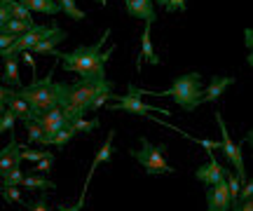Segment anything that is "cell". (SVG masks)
Listing matches in <instances>:
<instances>
[{
  "instance_id": "d4e9b609",
  "label": "cell",
  "mask_w": 253,
  "mask_h": 211,
  "mask_svg": "<svg viewBox=\"0 0 253 211\" xmlns=\"http://www.w3.org/2000/svg\"><path fill=\"white\" fill-rule=\"evenodd\" d=\"M110 99H115L113 89H101V92H96L94 96H91V101H89V106H87V110H89V113H94V110H99L101 106H103L106 101H110Z\"/></svg>"
},
{
  "instance_id": "d6986e66",
  "label": "cell",
  "mask_w": 253,
  "mask_h": 211,
  "mask_svg": "<svg viewBox=\"0 0 253 211\" xmlns=\"http://www.w3.org/2000/svg\"><path fill=\"white\" fill-rule=\"evenodd\" d=\"M19 188H26V190H54L56 185L49 181V178H45V176L40 174H31V176H24L21 178V185Z\"/></svg>"
},
{
  "instance_id": "4fadbf2b",
  "label": "cell",
  "mask_w": 253,
  "mask_h": 211,
  "mask_svg": "<svg viewBox=\"0 0 253 211\" xmlns=\"http://www.w3.org/2000/svg\"><path fill=\"white\" fill-rule=\"evenodd\" d=\"M230 84H235V78H230V75H213L209 80V87L202 92V103H211L216 99H220V94H225V89Z\"/></svg>"
},
{
  "instance_id": "2e32d148",
  "label": "cell",
  "mask_w": 253,
  "mask_h": 211,
  "mask_svg": "<svg viewBox=\"0 0 253 211\" xmlns=\"http://www.w3.org/2000/svg\"><path fill=\"white\" fill-rule=\"evenodd\" d=\"M2 84H14V87H21L17 56H2Z\"/></svg>"
},
{
  "instance_id": "f1b7e54d",
  "label": "cell",
  "mask_w": 253,
  "mask_h": 211,
  "mask_svg": "<svg viewBox=\"0 0 253 211\" xmlns=\"http://www.w3.org/2000/svg\"><path fill=\"white\" fill-rule=\"evenodd\" d=\"M0 195H2V197H5V202L7 204H24V200H21V190H19L17 185H14V188H2V190H0Z\"/></svg>"
},
{
  "instance_id": "e0dca14e",
  "label": "cell",
  "mask_w": 253,
  "mask_h": 211,
  "mask_svg": "<svg viewBox=\"0 0 253 211\" xmlns=\"http://www.w3.org/2000/svg\"><path fill=\"white\" fill-rule=\"evenodd\" d=\"M19 2L26 5L31 12H40V14H49V17H54V14L61 12L56 0H19Z\"/></svg>"
},
{
  "instance_id": "5bb4252c",
  "label": "cell",
  "mask_w": 253,
  "mask_h": 211,
  "mask_svg": "<svg viewBox=\"0 0 253 211\" xmlns=\"http://www.w3.org/2000/svg\"><path fill=\"white\" fill-rule=\"evenodd\" d=\"M66 38H68L66 36V31L59 28L56 24H52V26H49V33H47V36L42 38V40H40L31 52H36V54H52V52H54V47L59 45V42H63Z\"/></svg>"
},
{
  "instance_id": "f35d334b",
  "label": "cell",
  "mask_w": 253,
  "mask_h": 211,
  "mask_svg": "<svg viewBox=\"0 0 253 211\" xmlns=\"http://www.w3.org/2000/svg\"><path fill=\"white\" fill-rule=\"evenodd\" d=\"M80 209H82V207L78 202L73 204V207H66V204H59V207H56V211H80Z\"/></svg>"
},
{
  "instance_id": "603a6c76",
  "label": "cell",
  "mask_w": 253,
  "mask_h": 211,
  "mask_svg": "<svg viewBox=\"0 0 253 211\" xmlns=\"http://www.w3.org/2000/svg\"><path fill=\"white\" fill-rule=\"evenodd\" d=\"M9 12H12V19H21V21H33V12L26 7V5H21L19 0H9Z\"/></svg>"
},
{
  "instance_id": "52a82bcc",
  "label": "cell",
  "mask_w": 253,
  "mask_h": 211,
  "mask_svg": "<svg viewBox=\"0 0 253 211\" xmlns=\"http://www.w3.org/2000/svg\"><path fill=\"white\" fill-rule=\"evenodd\" d=\"M42 127V131H45V136H42V141H40V146H49V136H54L59 129L66 127V118H63L61 108H52V110H45V113H40V115H36L33 118Z\"/></svg>"
},
{
  "instance_id": "83f0119b",
  "label": "cell",
  "mask_w": 253,
  "mask_h": 211,
  "mask_svg": "<svg viewBox=\"0 0 253 211\" xmlns=\"http://www.w3.org/2000/svg\"><path fill=\"white\" fill-rule=\"evenodd\" d=\"M14 122H17L14 113L5 108L0 113V134H2V131H12V129H14Z\"/></svg>"
},
{
  "instance_id": "1f68e13d",
  "label": "cell",
  "mask_w": 253,
  "mask_h": 211,
  "mask_svg": "<svg viewBox=\"0 0 253 211\" xmlns=\"http://www.w3.org/2000/svg\"><path fill=\"white\" fill-rule=\"evenodd\" d=\"M49 155V150H24L21 148V160H31V162H40L42 157Z\"/></svg>"
},
{
  "instance_id": "8d00e7d4",
  "label": "cell",
  "mask_w": 253,
  "mask_h": 211,
  "mask_svg": "<svg viewBox=\"0 0 253 211\" xmlns=\"http://www.w3.org/2000/svg\"><path fill=\"white\" fill-rule=\"evenodd\" d=\"M230 211H253V200H246V202L235 204V207H230Z\"/></svg>"
},
{
  "instance_id": "5b68a950",
  "label": "cell",
  "mask_w": 253,
  "mask_h": 211,
  "mask_svg": "<svg viewBox=\"0 0 253 211\" xmlns=\"http://www.w3.org/2000/svg\"><path fill=\"white\" fill-rule=\"evenodd\" d=\"M129 94H115V106H108L110 113H131V115H150V113H164V118L167 115H171V110L167 108H157V106H150V103H145L141 99V94H138V87L136 84H129L126 87Z\"/></svg>"
},
{
  "instance_id": "484cf974",
  "label": "cell",
  "mask_w": 253,
  "mask_h": 211,
  "mask_svg": "<svg viewBox=\"0 0 253 211\" xmlns=\"http://www.w3.org/2000/svg\"><path fill=\"white\" fill-rule=\"evenodd\" d=\"M24 125H26V131H28V141H31V143H38V146H40V141H42V136H45L42 127L38 125L36 120H26Z\"/></svg>"
},
{
  "instance_id": "4316f807",
  "label": "cell",
  "mask_w": 253,
  "mask_h": 211,
  "mask_svg": "<svg viewBox=\"0 0 253 211\" xmlns=\"http://www.w3.org/2000/svg\"><path fill=\"white\" fill-rule=\"evenodd\" d=\"M73 138V134L68 131V129L63 127V129H59L54 136H49V146H54V148H66V143Z\"/></svg>"
},
{
  "instance_id": "74e56055",
  "label": "cell",
  "mask_w": 253,
  "mask_h": 211,
  "mask_svg": "<svg viewBox=\"0 0 253 211\" xmlns=\"http://www.w3.org/2000/svg\"><path fill=\"white\" fill-rule=\"evenodd\" d=\"M7 19H12V12H9V5H0V24H5Z\"/></svg>"
},
{
  "instance_id": "9c48e42d",
  "label": "cell",
  "mask_w": 253,
  "mask_h": 211,
  "mask_svg": "<svg viewBox=\"0 0 253 211\" xmlns=\"http://www.w3.org/2000/svg\"><path fill=\"white\" fill-rule=\"evenodd\" d=\"M232 202H230V195H227V185L225 178L216 185H209L207 188V211H230Z\"/></svg>"
},
{
  "instance_id": "d590c367",
  "label": "cell",
  "mask_w": 253,
  "mask_h": 211,
  "mask_svg": "<svg viewBox=\"0 0 253 211\" xmlns=\"http://www.w3.org/2000/svg\"><path fill=\"white\" fill-rule=\"evenodd\" d=\"M9 92H12V87H7V84H0V113L5 110V99L9 96Z\"/></svg>"
},
{
  "instance_id": "8fae6325",
  "label": "cell",
  "mask_w": 253,
  "mask_h": 211,
  "mask_svg": "<svg viewBox=\"0 0 253 211\" xmlns=\"http://www.w3.org/2000/svg\"><path fill=\"white\" fill-rule=\"evenodd\" d=\"M21 148L24 146H19V141L12 136L5 150H0V176L7 174L14 167H21Z\"/></svg>"
},
{
  "instance_id": "836d02e7",
  "label": "cell",
  "mask_w": 253,
  "mask_h": 211,
  "mask_svg": "<svg viewBox=\"0 0 253 211\" xmlns=\"http://www.w3.org/2000/svg\"><path fill=\"white\" fill-rule=\"evenodd\" d=\"M26 209L28 211H47V195H42L38 202H33V204H26Z\"/></svg>"
},
{
  "instance_id": "9a60e30c",
  "label": "cell",
  "mask_w": 253,
  "mask_h": 211,
  "mask_svg": "<svg viewBox=\"0 0 253 211\" xmlns=\"http://www.w3.org/2000/svg\"><path fill=\"white\" fill-rule=\"evenodd\" d=\"M5 108L12 110L17 120H24V122H26V120H33V115H31V108H28V103L24 101V99H21V96H19L14 89H12V92H9V96L5 99Z\"/></svg>"
},
{
  "instance_id": "b9f144b4",
  "label": "cell",
  "mask_w": 253,
  "mask_h": 211,
  "mask_svg": "<svg viewBox=\"0 0 253 211\" xmlns=\"http://www.w3.org/2000/svg\"><path fill=\"white\" fill-rule=\"evenodd\" d=\"M5 2H9V0H0V5H5Z\"/></svg>"
},
{
  "instance_id": "f546056e",
  "label": "cell",
  "mask_w": 253,
  "mask_h": 211,
  "mask_svg": "<svg viewBox=\"0 0 253 211\" xmlns=\"http://www.w3.org/2000/svg\"><path fill=\"white\" fill-rule=\"evenodd\" d=\"M253 197V183L246 178L244 183H242V188H239V195H237V204L239 202H246V200H251Z\"/></svg>"
},
{
  "instance_id": "7a4b0ae2",
  "label": "cell",
  "mask_w": 253,
  "mask_h": 211,
  "mask_svg": "<svg viewBox=\"0 0 253 211\" xmlns=\"http://www.w3.org/2000/svg\"><path fill=\"white\" fill-rule=\"evenodd\" d=\"M52 73H54V71H49V75L42 78V80H33L28 87H19L17 89L19 96L28 103L33 118L40 115V113H45V110L63 108L66 101H68V84L54 83V80H52Z\"/></svg>"
},
{
  "instance_id": "4dcf8cb0",
  "label": "cell",
  "mask_w": 253,
  "mask_h": 211,
  "mask_svg": "<svg viewBox=\"0 0 253 211\" xmlns=\"http://www.w3.org/2000/svg\"><path fill=\"white\" fill-rule=\"evenodd\" d=\"M52 165H54V155L49 153V155H47V157H42V160L38 162L36 171H38V174H40V176H47V174H49V169H52Z\"/></svg>"
},
{
  "instance_id": "ffe728a7",
  "label": "cell",
  "mask_w": 253,
  "mask_h": 211,
  "mask_svg": "<svg viewBox=\"0 0 253 211\" xmlns=\"http://www.w3.org/2000/svg\"><path fill=\"white\" fill-rule=\"evenodd\" d=\"M36 26L33 21H21V19H7L5 24H0V33H7V36H21Z\"/></svg>"
},
{
  "instance_id": "7bdbcfd3",
  "label": "cell",
  "mask_w": 253,
  "mask_h": 211,
  "mask_svg": "<svg viewBox=\"0 0 253 211\" xmlns=\"http://www.w3.org/2000/svg\"><path fill=\"white\" fill-rule=\"evenodd\" d=\"M0 190H2V183H0Z\"/></svg>"
},
{
  "instance_id": "8992f818",
  "label": "cell",
  "mask_w": 253,
  "mask_h": 211,
  "mask_svg": "<svg viewBox=\"0 0 253 211\" xmlns=\"http://www.w3.org/2000/svg\"><path fill=\"white\" fill-rule=\"evenodd\" d=\"M213 118H216L218 127H220V150H223V155L225 160L232 165V169L237 171V178L244 183L246 181V167H244V155H242V143H235L232 138H230V131L225 127V120L220 115V110L213 113Z\"/></svg>"
},
{
  "instance_id": "7c38bea8",
  "label": "cell",
  "mask_w": 253,
  "mask_h": 211,
  "mask_svg": "<svg viewBox=\"0 0 253 211\" xmlns=\"http://www.w3.org/2000/svg\"><path fill=\"white\" fill-rule=\"evenodd\" d=\"M126 14H131L134 19H143L145 24H155V2L153 0H125Z\"/></svg>"
},
{
  "instance_id": "d6a6232c",
  "label": "cell",
  "mask_w": 253,
  "mask_h": 211,
  "mask_svg": "<svg viewBox=\"0 0 253 211\" xmlns=\"http://www.w3.org/2000/svg\"><path fill=\"white\" fill-rule=\"evenodd\" d=\"M185 0H167L164 5V12H185Z\"/></svg>"
},
{
  "instance_id": "60d3db41",
  "label": "cell",
  "mask_w": 253,
  "mask_h": 211,
  "mask_svg": "<svg viewBox=\"0 0 253 211\" xmlns=\"http://www.w3.org/2000/svg\"><path fill=\"white\" fill-rule=\"evenodd\" d=\"M96 2H99L101 7H106V5H108V0H96Z\"/></svg>"
},
{
  "instance_id": "30bf717a",
  "label": "cell",
  "mask_w": 253,
  "mask_h": 211,
  "mask_svg": "<svg viewBox=\"0 0 253 211\" xmlns=\"http://www.w3.org/2000/svg\"><path fill=\"white\" fill-rule=\"evenodd\" d=\"M195 178L207 185H216L223 181V167H220V162L213 157V150H209V162L202 165L197 171H195Z\"/></svg>"
},
{
  "instance_id": "ac0fdd59",
  "label": "cell",
  "mask_w": 253,
  "mask_h": 211,
  "mask_svg": "<svg viewBox=\"0 0 253 211\" xmlns=\"http://www.w3.org/2000/svg\"><path fill=\"white\" fill-rule=\"evenodd\" d=\"M150 26H153V24H145L143 36H141V59H145L148 64L157 66V64H160V56L155 54V49H153V40H150ZM141 59H138V61H141ZM136 66H138V64H136Z\"/></svg>"
},
{
  "instance_id": "44dd1931",
  "label": "cell",
  "mask_w": 253,
  "mask_h": 211,
  "mask_svg": "<svg viewBox=\"0 0 253 211\" xmlns=\"http://www.w3.org/2000/svg\"><path fill=\"white\" fill-rule=\"evenodd\" d=\"M99 118H94V120H73V122H66V129L71 131L73 136H78V134H82V131H94V129H99Z\"/></svg>"
},
{
  "instance_id": "277c9868",
  "label": "cell",
  "mask_w": 253,
  "mask_h": 211,
  "mask_svg": "<svg viewBox=\"0 0 253 211\" xmlns=\"http://www.w3.org/2000/svg\"><path fill=\"white\" fill-rule=\"evenodd\" d=\"M131 157H134L138 165L145 169L148 176H157V174H173V169L167 160H164V153H167V146L160 143V146H153L145 136H141V150H129Z\"/></svg>"
},
{
  "instance_id": "e575fe53",
  "label": "cell",
  "mask_w": 253,
  "mask_h": 211,
  "mask_svg": "<svg viewBox=\"0 0 253 211\" xmlns=\"http://www.w3.org/2000/svg\"><path fill=\"white\" fill-rule=\"evenodd\" d=\"M19 56H21V59H24V64H26L28 68L36 73V59H33V52H31V49H26V52H21Z\"/></svg>"
},
{
  "instance_id": "6da1fadb",
  "label": "cell",
  "mask_w": 253,
  "mask_h": 211,
  "mask_svg": "<svg viewBox=\"0 0 253 211\" xmlns=\"http://www.w3.org/2000/svg\"><path fill=\"white\" fill-rule=\"evenodd\" d=\"M110 38V31H103V36L94 42V45H80L73 52L63 54V52H52V56L61 59L63 68L68 73H78L80 78H106V61L110 54L115 52V45L108 47V52H101V45Z\"/></svg>"
},
{
  "instance_id": "ba28073f",
  "label": "cell",
  "mask_w": 253,
  "mask_h": 211,
  "mask_svg": "<svg viewBox=\"0 0 253 211\" xmlns=\"http://www.w3.org/2000/svg\"><path fill=\"white\" fill-rule=\"evenodd\" d=\"M113 138H115V131L110 129V131H108V138H106V141H103V146L96 150L94 162H91V167H89V174H87V178H84V188H82L80 200H78V204H80V207H84V195H87V190H89V181H91V176H94V171H96L101 165H106L110 157H113Z\"/></svg>"
},
{
  "instance_id": "3957f363",
  "label": "cell",
  "mask_w": 253,
  "mask_h": 211,
  "mask_svg": "<svg viewBox=\"0 0 253 211\" xmlns=\"http://www.w3.org/2000/svg\"><path fill=\"white\" fill-rule=\"evenodd\" d=\"M141 94H148V96H167V99H171L178 108L192 110L197 108L199 103H202V75L197 71H192L188 75H181V78H176L171 83L169 89H162V92H150V89H138Z\"/></svg>"
},
{
  "instance_id": "7402d4cb",
  "label": "cell",
  "mask_w": 253,
  "mask_h": 211,
  "mask_svg": "<svg viewBox=\"0 0 253 211\" xmlns=\"http://www.w3.org/2000/svg\"><path fill=\"white\" fill-rule=\"evenodd\" d=\"M56 2H59V7H61L63 14L71 17L73 21H82V19H84V12L75 5V0H56Z\"/></svg>"
},
{
  "instance_id": "ab89813d",
  "label": "cell",
  "mask_w": 253,
  "mask_h": 211,
  "mask_svg": "<svg viewBox=\"0 0 253 211\" xmlns=\"http://www.w3.org/2000/svg\"><path fill=\"white\" fill-rule=\"evenodd\" d=\"M153 2H157V5H160L162 9H164V5H167V0H153Z\"/></svg>"
},
{
  "instance_id": "cb8c5ba5",
  "label": "cell",
  "mask_w": 253,
  "mask_h": 211,
  "mask_svg": "<svg viewBox=\"0 0 253 211\" xmlns=\"http://www.w3.org/2000/svg\"><path fill=\"white\" fill-rule=\"evenodd\" d=\"M21 178H24V171H21V167H14V169H9L7 174L0 176V183L2 188H14V185H21Z\"/></svg>"
}]
</instances>
